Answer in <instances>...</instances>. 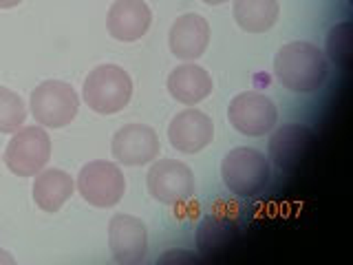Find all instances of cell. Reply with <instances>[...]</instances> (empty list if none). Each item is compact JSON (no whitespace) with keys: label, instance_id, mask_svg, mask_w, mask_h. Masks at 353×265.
Instances as JSON below:
<instances>
[{"label":"cell","instance_id":"obj_1","mask_svg":"<svg viewBox=\"0 0 353 265\" xmlns=\"http://www.w3.org/2000/svg\"><path fill=\"white\" fill-rule=\"evenodd\" d=\"M274 75L294 93H314L329 75V60L316 44L305 40L287 42L274 58Z\"/></svg>","mask_w":353,"mask_h":265},{"label":"cell","instance_id":"obj_2","mask_svg":"<svg viewBox=\"0 0 353 265\" xmlns=\"http://www.w3.org/2000/svg\"><path fill=\"white\" fill-rule=\"evenodd\" d=\"M132 97V80L119 64H99L88 71L82 99L86 106L99 115H115L124 110Z\"/></svg>","mask_w":353,"mask_h":265},{"label":"cell","instance_id":"obj_3","mask_svg":"<svg viewBox=\"0 0 353 265\" xmlns=\"http://www.w3.org/2000/svg\"><path fill=\"white\" fill-rule=\"evenodd\" d=\"M221 177L232 195L256 197L270 181L272 166L261 150L239 146L225 155L223 164H221Z\"/></svg>","mask_w":353,"mask_h":265},{"label":"cell","instance_id":"obj_4","mask_svg":"<svg viewBox=\"0 0 353 265\" xmlns=\"http://www.w3.org/2000/svg\"><path fill=\"white\" fill-rule=\"evenodd\" d=\"M29 110L36 124L44 128H64L77 117L80 95L69 82L44 80L29 95Z\"/></svg>","mask_w":353,"mask_h":265},{"label":"cell","instance_id":"obj_5","mask_svg":"<svg viewBox=\"0 0 353 265\" xmlns=\"http://www.w3.org/2000/svg\"><path fill=\"white\" fill-rule=\"evenodd\" d=\"M75 188L88 206L113 208L126 193V177L117 161L95 159L84 164L77 173Z\"/></svg>","mask_w":353,"mask_h":265},{"label":"cell","instance_id":"obj_6","mask_svg":"<svg viewBox=\"0 0 353 265\" xmlns=\"http://www.w3.org/2000/svg\"><path fill=\"white\" fill-rule=\"evenodd\" d=\"M3 159L14 175L36 177L51 159V137L47 128L40 124L18 128L7 144Z\"/></svg>","mask_w":353,"mask_h":265},{"label":"cell","instance_id":"obj_7","mask_svg":"<svg viewBox=\"0 0 353 265\" xmlns=\"http://www.w3.org/2000/svg\"><path fill=\"white\" fill-rule=\"evenodd\" d=\"M146 184L150 197L163 206H181L196 193L194 173L179 159H154Z\"/></svg>","mask_w":353,"mask_h":265},{"label":"cell","instance_id":"obj_8","mask_svg":"<svg viewBox=\"0 0 353 265\" xmlns=\"http://www.w3.org/2000/svg\"><path fill=\"white\" fill-rule=\"evenodd\" d=\"M228 119L239 132L248 137H261L272 132L279 124V110L274 102L259 91H245L232 97L228 106Z\"/></svg>","mask_w":353,"mask_h":265},{"label":"cell","instance_id":"obj_9","mask_svg":"<svg viewBox=\"0 0 353 265\" xmlns=\"http://www.w3.org/2000/svg\"><path fill=\"white\" fill-rule=\"evenodd\" d=\"M110 150L113 159L121 166H146L159 157L161 141L152 126L132 121L115 132Z\"/></svg>","mask_w":353,"mask_h":265},{"label":"cell","instance_id":"obj_10","mask_svg":"<svg viewBox=\"0 0 353 265\" xmlns=\"http://www.w3.org/2000/svg\"><path fill=\"white\" fill-rule=\"evenodd\" d=\"M108 248L121 265H135L148 252V230L132 215H115L108 224Z\"/></svg>","mask_w":353,"mask_h":265},{"label":"cell","instance_id":"obj_11","mask_svg":"<svg viewBox=\"0 0 353 265\" xmlns=\"http://www.w3.org/2000/svg\"><path fill=\"white\" fill-rule=\"evenodd\" d=\"M214 137V121L199 108H183L176 113L168 126V139L172 148L179 153H199L203 150Z\"/></svg>","mask_w":353,"mask_h":265},{"label":"cell","instance_id":"obj_12","mask_svg":"<svg viewBox=\"0 0 353 265\" xmlns=\"http://www.w3.org/2000/svg\"><path fill=\"white\" fill-rule=\"evenodd\" d=\"M152 11L143 0H113L106 16V29L117 42H137L146 36Z\"/></svg>","mask_w":353,"mask_h":265},{"label":"cell","instance_id":"obj_13","mask_svg":"<svg viewBox=\"0 0 353 265\" xmlns=\"http://www.w3.org/2000/svg\"><path fill=\"white\" fill-rule=\"evenodd\" d=\"M312 146H314L312 128L305 124H285L272 132L268 150H270V159L281 170H294L307 157Z\"/></svg>","mask_w":353,"mask_h":265},{"label":"cell","instance_id":"obj_14","mask_svg":"<svg viewBox=\"0 0 353 265\" xmlns=\"http://www.w3.org/2000/svg\"><path fill=\"white\" fill-rule=\"evenodd\" d=\"M168 44L174 58L183 62H194L205 53L210 44V25L199 14H183L170 27Z\"/></svg>","mask_w":353,"mask_h":265},{"label":"cell","instance_id":"obj_15","mask_svg":"<svg viewBox=\"0 0 353 265\" xmlns=\"http://www.w3.org/2000/svg\"><path fill=\"white\" fill-rule=\"evenodd\" d=\"M212 88V75L196 62H183L168 75V93L185 106L203 102Z\"/></svg>","mask_w":353,"mask_h":265},{"label":"cell","instance_id":"obj_16","mask_svg":"<svg viewBox=\"0 0 353 265\" xmlns=\"http://www.w3.org/2000/svg\"><path fill=\"white\" fill-rule=\"evenodd\" d=\"M75 190V179L62 168H42L33 177V202L44 213H60Z\"/></svg>","mask_w":353,"mask_h":265},{"label":"cell","instance_id":"obj_17","mask_svg":"<svg viewBox=\"0 0 353 265\" xmlns=\"http://www.w3.org/2000/svg\"><path fill=\"white\" fill-rule=\"evenodd\" d=\"M239 224L230 215L210 213L196 228V248L203 257H214L239 239Z\"/></svg>","mask_w":353,"mask_h":265},{"label":"cell","instance_id":"obj_18","mask_svg":"<svg viewBox=\"0 0 353 265\" xmlns=\"http://www.w3.org/2000/svg\"><path fill=\"white\" fill-rule=\"evenodd\" d=\"M281 16L279 0H234V20L248 33H265Z\"/></svg>","mask_w":353,"mask_h":265},{"label":"cell","instance_id":"obj_19","mask_svg":"<svg viewBox=\"0 0 353 265\" xmlns=\"http://www.w3.org/2000/svg\"><path fill=\"white\" fill-rule=\"evenodd\" d=\"M27 104L16 91L7 86H0V132L14 135L18 128L25 126Z\"/></svg>","mask_w":353,"mask_h":265},{"label":"cell","instance_id":"obj_20","mask_svg":"<svg viewBox=\"0 0 353 265\" xmlns=\"http://www.w3.org/2000/svg\"><path fill=\"white\" fill-rule=\"evenodd\" d=\"M351 40H353L351 22H340V25L331 27L325 40V58L340 66V69H345L351 58Z\"/></svg>","mask_w":353,"mask_h":265},{"label":"cell","instance_id":"obj_21","mask_svg":"<svg viewBox=\"0 0 353 265\" xmlns=\"http://www.w3.org/2000/svg\"><path fill=\"white\" fill-rule=\"evenodd\" d=\"M159 261H161V263H179V261L190 263V261H196V254H192V252H176V250H172V252H165Z\"/></svg>","mask_w":353,"mask_h":265},{"label":"cell","instance_id":"obj_22","mask_svg":"<svg viewBox=\"0 0 353 265\" xmlns=\"http://www.w3.org/2000/svg\"><path fill=\"white\" fill-rule=\"evenodd\" d=\"M14 263H16V259L11 257V254H9L7 250L0 248V265H14Z\"/></svg>","mask_w":353,"mask_h":265},{"label":"cell","instance_id":"obj_23","mask_svg":"<svg viewBox=\"0 0 353 265\" xmlns=\"http://www.w3.org/2000/svg\"><path fill=\"white\" fill-rule=\"evenodd\" d=\"M22 3V0H0V9H14Z\"/></svg>","mask_w":353,"mask_h":265},{"label":"cell","instance_id":"obj_24","mask_svg":"<svg viewBox=\"0 0 353 265\" xmlns=\"http://www.w3.org/2000/svg\"><path fill=\"white\" fill-rule=\"evenodd\" d=\"M205 5H210V7H219V5H223V3H228V0H203Z\"/></svg>","mask_w":353,"mask_h":265}]
</instances>
